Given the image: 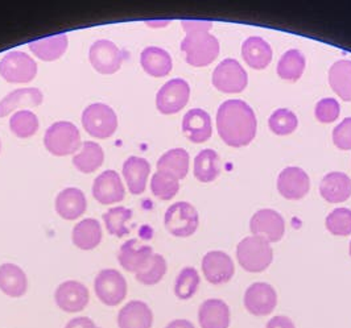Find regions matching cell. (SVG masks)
Wrapping results in <instances>:
<instances>
[{
  "mask_svg": "<svg viewBox=\"0 0 351 328\" xmlns=\"http://www.w3.org/2000/svg\"><path fill=\"white\" fill-rule=\"evenodd\" d=\"M321 197L330 203H341L351 197V179L341 172L328 173L319 184Z\"/></svg>",
  "mask_w": 351,
  "mask_h": 328,
  "instance_id": "cell-23",
  "label": "cell"
},
{
  "mask_svg": "<svg viewBox=\"0 0 351 328\" xmlns=\"http://www.w3.org/2000/svg\"><path fill=\"white\" fill-rule=\"evenodd\" d=\"M37 74L35 60L20 51L8 52L0 61V75L10 84L31 82Z\"/></svg>",
  "mask_w": 351,
  "mask_h": 328,
  "instance_id": "cell-8",
  "label": "cell"
},
{
  "mask_svg": "<svg viewBox=\"0 0 351 328\" xmlns=\"http://www.w3.org/2000/svg\"><path fill=\"white\" fill-rule=\"evenodd\" d=\"M73 244L82 251H91L102 242V227L97 219L88 218L77 223L71 232Z\"/></svg>",
  "mask_w": 351,
  "mask_h": 328,
  "instance_id": "cell-30",
  "label": "cell"
},
{
  "mask_svg": "<svg viewBox=\"0 0 351 328\" xmlns=\"http://www.w3.org/2000/svg\"><path fill=\"white\" fill-rule=\"evenodd\" d=\"M250 229L252 236L263 238L268 242H278L284 236L285 222L278 211L264 208L252 215Z\"/></svg>",
  "mask_w": 351,
  "mask_h": 328,
  "instance_id": "cell-13",
  "label": "cell"
},
{
  "mask_svg": "<svg viewBox=\"0 0 351 328\" xmlns=\"http://www.w3.org/2000/svg\"><path fill=\"white\" fill-rule=\"evenodd\" d=\"M329 84L334 92L345 102L351 101V61L339 60L329 70Z\"/></svg>",
  "mask_w": 351,
  "mask_h": 328,
  "instance_id": "cell-33",
  "label": "cell"
},
{
  "mask_svg": "<svg viewBox=\"0 0 351 328\" xmlns=\"http://www.w3.org/2000/svg\"><path fill=\"white\" fill-rule=\"evenodd\" d=\"M54 301L60 310L77 314L88 307L90 301L88 289L78 281H65L54 292Z\"/></svg>",
  "mask_w": 351,
  "mask_h": 328,
  "instance_id": "cell-12",
  "label": "cell"
},
{
  "mask_svg": "<svg viewBox=\"0 0 351 328\" xmlns=\"http://www.w3.org/2000/svg\"><path fill=\"white\" fill-rule=\"evenodd\" d=\"M237 259L246 272L261 273L272 264L274 251L263 238L248 236L238 244Z\"/></svg>",
  "mask_w": 351,
  "mask_h": 328,
  "instance_id": "cell-3",
  "label": "cell"
},
{
  "mask_svg": "<svg viewBox=\"0 0 351 328\" xmlns=\"http://www.w3.org/2000/svg\"><path fill=\"white\" fill-rule=\"evenodd\" d=\"M221 172L219 155L213 149H204L194 158V177L199 182H213Z\"/></svg>",
  "mask_w": 351,
  "mask_h": 328,
  "instance_id": "cell-34",
  "label": "cell"
},
{
  "mask_svg": "<svg viewBox=\"0 0 351 328\" xmlns=\"http://www.w3.org/2000/svg\"><path fill=\"white\" fill-rule=\"evenodd\" d=\"M199 282H201V278L197 269H194L192 266L184 268L176 278V297L182 301L191 299L194 294L197 293L199 288Z\"/></svg>",
  "mask_w": 351,
  "mask_h": 328,
  "instance_id": "cell-38",
  "label": "cell"
},
{
  "mask_svg": "<svg viewBox=\"0 0 351 328\" xmlns=\"http://www.w3.org/2000/svg\"><path fill=\"white\" fill-rule=\"evenodd\" d=\"M334 145L342 151L351 149V118H346L333 131Z\"/></svg>",
  "mask_w": 351,
  "mask_h": 328,
  "instance_id": "cell-44",
  "label": "cell"
},
{
  "mask_svg": "<svg viewBox=\"0 0 351 328\" xmlns=\"http://www.w3.org/2000/svg\"><path fill=\"white\" fill-rule=\"evenodd\" d=\"M243 303L250 314L267 316L278 306V294L269 283L255 282L247 289Z\"/></svg>",
  "mask_w": 351,
  "mask_h": 328,
  "instance_id": "cell-14",
  "label": "cell"
},
{
  "mask_svg": "<svg viewBox=\"0 0 351 328\" xmlns=\"http://www.w3.org/2000/svg\"><path fill=\"white\" fill-rule=\"evenodd\" d=\"M93 197L102 205L119 203L124 199L125 190L121 175L115 171H106L99 174L93 184Z\"/></svg>",
  "mask_w": 351,
  "mask_h": 328,
  "instance_id": "cell-16",
  "label": "cell"
},
{
  "mask_svg": "<svg viewBox=\"0 0 351 328\" xmlns=\"http://www.w3.org/2000/svg\"><path fill=\"white\" fill-rule=\"evenodd\" d=\"M258 121L254 110L241 99L221 104L217 112V129L221 138L234 148L248 145L256 135Z\"/></svg>",
  "mask_w": 351,
  "mask_h": 328,
  "instance_id": "cell-1",
  "label": "cell"
},
{
  "mask_svg": "<svg viewBox=\"0 0 351 328\" xmlns=\"http://www.w3.org/2000/svg\"><path fill=\"white\" fill-rule=\"evenodd\" d=\"M154 312L143 301H130L118 312L119 328H152Z\"/></svg>",
  "mask_w": 351,
  "mask_h": 328,
  "instance_id": "cell-20",
  "label": "cell"
},
{
  "mask_svg": "<svg viewBox=\"0 0 351 328\" xmlns=\"http://www.w3.org/2000/svg\"><path fill=\"white\" fill-rule=\"evenodd\" d=\"M81 121L85 131L93 138H111L118 128L115 111L105 103L90 104L84 110Z\"/></svg>",
  "mask_w": 351,
  "mask_h": 328,
  "instance_id": "cell-5",
  "label": "cell"
},
{
  "mask_svg": "<svg viewBox=\"0 0 351 328\" xmlns=\"http://www.w3.org/2000/svg\"><path fill=\"white\" fill-rule=\"evenodd\" d=\"M132 211L130 208L114 207L110 208L104 214L102 219L105 222L106 229L110 235L117 238H123L130 234V229L127 227V222L131 219Z\"/></svg>",
  "mask_w": 351,
  "mask_h": 328,
  "instance_id": "cell-36",
  "label": "cell"
},
{
  "mask_svg": "<svg viewBox=\"0 0 351 328\" xmlns=\"http://www.w3.org/2000/svg\"><path fill=\"white\" fill-rule=\"evenodd\" d=\"M167 273V261L158 255L154 253V256L147 262V265L135 275V278L145 286H154L164 278Z\"/></svg>",
  "mask_w": 351,
  "mask_h": 328,
  "instance_id": "cell-39",
  "label": "cell"
},
{
  "mask_svg": "<svg viewBox=\"0 0 351 328\" xmlns=\"http://www.w3.org/2000/svg\"><path fill=\"white\" fill-rule=\"evenodd\" d=\"M10 129L18 138H32L38 129V119L32 111L20 110L11 116Z\"/></svg>",
  "mask_w": 351,
  "mask_h": 328,
  "instance_id": "cell-37",
  "label": "cell"
},
{
  "mask_svg": "<svg viewBox=\"0 0 351 328\" xmlns=\"http://www.w3.org/2000/svg\"><path fill=\"white\" fill-rule=\"evenodd\" d=\"M105 161V153L99 144L94 141H85L80 153L73 157V165L82 173H94Z\"/></svg>",
  "mask_w": 351,
  "mask_h": 328,
  "instance_id": "cell-32",
  "label": "cell"
},
{
  "mask_svg": "<svg viewBox=\"0 0 351 328\" xmlns=\"http://www.w3.org/2000/svg\"><path fill=\"white\" fill-rule=\"evenodd\" d=\"M305 70V57L298 49H291L281 55L278 64V74L281 79L296 82Z\"/></svg>",
  "mask_w": 351,
  "mask_h": 328,
  "instance_id": "cell-35",
  "label": "cell"
},
{
  "mask_svg": "<svg viewBox=\"0 0 351 328\" xmlns=\"http://www.w3.org/2000/svg\"><path fill=\"white\" fill-rule=\"evenodd\" d=\"M145 24L149 27H164L168 25L169 21H145Z\"/></svg>",
  "mask_w": 351,
  "mask_h": 328,
  "instance_id": "cell-48",
  "label": "cell"
},
{
  "mask_svg": "<svg viewBox=\"0 0 351 328\" xmlns=\"http://www.w3.org/2000/svg\"><path fill=\"white\" fill-rule=\"evenodd\" d=\"M181 25L186 34L181 42L186 62L195 68L210 65L219 54V42L209 32L213 24L204 20H182Z\"/></svg>",
  "mask_w": 351,
  "mask_h": 328,
  "instance_id": "cell-2",
  "label": "cell"
},
{
  "mask_svg": "<svg viewBox=\"0 0 351 328\" xmlns=\"http://www.w3.org/2000/svg\"><path fill=\"white\" fill-rule=\"evenodd\" d=\"M65 328H99L98 325L88 316H77L71 319Z\"/></svg>",
  "mask_w": 351,
  "mask_h": 328,
  "instance_id": "cell-45",
  "label": "cell"
},
{
  "mask_svg": "<svg viewBox=\"0 0 351 328\" xmlns=\"http://www.w3.org/2000/svg\"><path fill=\"white\" fill-rule=\"evenodd\" d=\"M265 328H296L295 323L292 322L291 318L285 316V315H278L274 316L268 323Z\"/></svg>",
  "mask_w": 351,
  "mask_h": 328,
  "instance_id": "cell-46",
  "label": "cell"
},
{
  "mask_svg": "<svg viewBox=\"0 0 351 328\" xmlns=\"http://www.w3.org/2000/svg\"><path fill=\"white\" fill-rule=\"evenodd\" d=\"M198 323L201 328L230 327V309L222 299H208L198 310Z\"/></svg>",
  "mask_w": 351,
  "mask_h": 328,
  "instance_id": "cell-25",
  "label": "cell"
},
{
  "mask_svg": "<svg viewBox=\"0 0 351 328\" xmlns=\"http://www.w3.org/2000/svg\"><path fill=\"white\" fill-rule=\"evenodd\" d=\"M341 112V105L334 98H324L316 104L315 115L317 121L324 124H329L338 119Z\"/></svg>",
  "mask_w": 351,
  "mask_h": 328,
  "instance_id": "cell-43",
  "label": "cell"
},
{
  "mask_svg": "<svg viewBox=\"0 0 351 328\" xmlns=\"http://www.w3.org/2000/svg\"><path fill=\"white\" fill-rule=\"evenodd\" d=\"M242 57L252 69H265L272 61V49L262 37L251 36L242 44Z\"/></svg>",
  "mask_w": 351,
  "mask_h": 328,
  "instance_id": "cell-27",
  "label": "cell"
},
{
  "mask_svg": "<svg viewBox=\"0 0 351 328\" xmlns=\"http://www.w3.org/2000/svg\"><path fill=\"white\" fill-rule=\"evenodd\" d=\"M268 125L275 135L285 136L296 131L299 125V119L291 110L279 108L269 116Z\"/></svg>",
  "mask_w": 351,
  "mask_h": 328,
  "instance_id": "cell-40",
  "label": "cell"
},
{
  "mask_svg": "<svg viewBox=\"0 0 351 328\" xmlns=\"http://www.w3.org/2000/svg\"><path fill=\"white\" fill-rule=\"evenodd\" d=\"M326 229L335 236L351 235V210L341 207L333 210L326 216Z\"/></svg>",
  "mask_w": 351,
  "mask_h": 328,
  "instance_id": "cell-42",
  "label": "cell"
},
{
  "mask_svg": "<svg viewBox=\"0 0 351 328\" xmlns=\"http://www.w3.org/2000/svg\"><path fill=\"white\" fill-rule=\"evenodd\" d=\"M213 85L225 94L242 92L248 84V75L243 66L232 58L222 61L213 73Z\"/></svg>",
  "mask_w": 351,
  "mask_h": 328,
  "instance_id": "cell-9",
  "label": "cell"
},
{
  "mask_svg": "<svg viewBox=\"0 0 351 328\" xmlns=\"http://www.w3.org/2000/svg\"><path fill=\"white\" fill-rule=\"evenodd\" d=\"M44 145L57 157L74 155L81 147L80 131L71 121H56L45 132Z\"/></svg>",
  "mask_w": 351,
  "mask_h": 328,
  "instance_id": "cell-4",
  "label": "cell"
},
{
  "mask_svg": "<svg viewBox=\"0 0 351 328\" xmlns=\"http://www.w3.org/2000/svg\"><path fill=\"white\" fill-rule=\"evenodd\" d=\"M165 328H195L193 323L186 320V319H176L172 320L171 323H168Z\"/></svg>",
  "mask_w": 351,
  "mask_h": 328,
  "instance_id": "cell-47",
  "label": "cell"
},
{
  "mask_svg": "<svg viewBox=\"0 0 351 328\" xmlns=\"http://www.w3.org/2000/svg\"><path fill=\"white\" fill-rule=\"evenodd\" d=\"M191 98V86L182 78H173L158 90L156 107L164 115H173L181 111Z\"/></svg>",
  "mask_w": 351,
  "mask_h": 328,
  "instance_id": "cell-10",
  "label": "cell"
},
{
  "mask_svg": "<svg viewBox=\"0 0 351 328\" xmlns=\"http://www.w3.org/2000/svg\"><path fill=\"white\" fill-rule=\"evenodd\" d=\"M0 290L10 298H20L28 290V277L15 264L0 265Z\"/></svg>",
  "mask_w": 351,
  "mask_h": 328,
  "instance_id": "cell-26",
  "label": "cell"
},
{
  "mask_svg": "<svg viewBox=\"0 0 351 328\" xmlns=\"http://www.w3.org/2000/svg\"><path fill=\"white\" fill-rule=\"evenodd\" d=\"M151 173L149 162L143 158L131 155L123 164V177L131 194L141 195L147 188V179Z\"/></svg>",
  "mask_w": 351,
  "mask_h": 328,
  "instance_id": "cell-22",
  "label": "cell"
},
{
  "mask_svg": "<svg viewBox=\"0 0 351 328\" xmlns=\"http://www.w3.org/2000/svg\"><path fill=\"white\" fill-rule=\"evenodd\" d=\"M94 292L105 306L115 307L125 299L128 286L121 272L115 269H104L95 277Z\"/></svg>",
  "mask_w": 351,
  "mask_h": 328,
  "instance_id": "cell-6",
  "label": "cell"
},
{
  "mask_svg": "<svg viewBox=\"0 0 351 328\" xmlns=\"http://www.w3.org/2000/svg\"><path fill=\"white\" fill-rule=\"evenodd\" d=\"M141 64L147 74L156 78L167 77L173 68L171 54L158 47L145 48L141 54Z\"/></svg>",
  "mask_w": 351,
  "mask_h": 328,
  "instance_id": "cell-28",
  "label": "cell"
},
{
  "mask_svg": "<svg viewBox=\"0 0 351 328\" xmlns=\"http://www.w3.org/2000/svg\"><path fill=\"white\" fill-rule=\"evenodd\" d=\"M199 216L193 205L177 202L167 210L164 225L167 231L176 238H189L198 228Z\"/></svg>",
  "mask_w": 351,
  "mask_h": 328,
  "instance_id": "cell-7",
  "label": "cell"
},
{
  "mask_svg": "<svg viewBox=\"0 0 351 328\" xmlns=\"http://www.w3.org/2000/svg\"><path fill=\"white\" fill-rule=\"evenodd\" d=\"M151 190L158 199L169 201L180 190V181L171 174L158 172V171L156 173L152 175Z\"/></svg>",
  "mask_w": 351,
  "mask_h": 328,
  "instance_id": "cell-41",
  "label": "cell"
},
{
  "mask_svg": "<svg viewBox=\"0 0 351 328\" xmlns=\"http://www.w3.org/2000/svg\"><path fill=\"white\" fill-rule=\"evenodd\" d=\"M88 207V201L84 191L77 188H68L58 192L56 198V211L65 220H75L81 218Z\"/></svg>",
  "mask_w": 351,
  "mask_h": 328,
  "instance_id": "cell-19",
  "label": "cell"
},
{
  "mask_svg": "<svg viewBox=\"0 0 351 328\" xmlns=\"http://www.w3.org/2000/svg\"><path fill=\"white\" fill-rule=\"evenodd\" d=\"M311 189V179L305 171L298 166L285 168L278 178V190L289 201H299Z\"/></svg>",
  "mask_w": 351,
  "mask_h": 328,
  "instance_id": "cell-17",
  "label": "cell"
},
{
  "mask_svg": "<svg viewBox=\"0 0 351 328\" xmlns=\"http://www.w3.org/2000/svg\"><path fill=\"white\" fill-rule=\"evenodd\" d=\"M182 132L195 144L208 141L213 134L210 115L201 108L188 111L182 119Z\"/></svg>",
  "mask_w": 351,
  "mask_h": 328,
  "instance_id": "cell-21",
  "label": "cell"
},
{
  "mask_svg": "<svg viewBox=\"0 0 351 328\" xmlns=\"http://www.w3.org/2000/svg\"><path fill=\"white\" fill-rule=\"evenodd\" d=\"M154 256L152 247L147 244H141L136 239H131L122 244L118 261L124 270L130 273H138L147 265V262Z\"/></svg>",
  "mask_w": 351,
  "mask_h": 328,
  "instance_id": "cell-18",
  "label": "cell"
},
{
  "mask_svg": "<svg viewBox=\"0 0 351 328\" xmlns=\"http://www.w3.org/2000/svg\"><path fill=\"white\" fill-rule=\"evenodd\" d=\"M202 272L208 282L223 285L234 277V261L222 251H210L202 259Z\"/></svg>",
  "mask_w": 351,
  "mask_h": 328,
  "instance_id": "cell-15",
  "label": "cell"
},
{
  "mask_svg": "<svg viewBox=\"0 0 351 328\" xmlns=\"http://www.w3.org/2000/svg\"><path fill=\"white\" fill-rule=\"evenodd\" d=\"M0 149H1V144H0Z\"/></svg>",
  "mask_w": 351,
  "mask_h": 328,
  "instance_id": "cell-50",
  "label": "cell"
},
{
  "mask_svg": "<svg viewBox=\"0 0 351 328\" xmlns=\"http://www.w3.org/2000/svg\"><path fill=\"white\" fill-rule=\"evenodd\" d=\"M88 60L99 74L110 75L121 69L124 53L110 40H98L90 47Z\"/></svg>",
  "mask_w": 351,
  "mask_h": 328,
  "instance_id": "cell-11",
  "label": "cell"
},
{
  "mask_svg": "<svg viewBox=\"0 0 351 328\" xmlns=\"http://www.w3.org/2000/svg\"><path fill=\"white\" fill-rule=\"evenodd\" d=\"M44 101V95L41 90L37 87H27V88H18L5 95L0 101V118L8 116L12 111L21 107L32 108L38 107Z\"/></svg>",
  "mask_w": 351,
  "mask_h": 328,
  "instance_id": "cell-24",
  "label": "cell"
},
{
  "mask_svg": "<svg viewBox=\"0 0 351 328\" xmlns=\"http://www.w3.org/2000/svg\"><path fill=\"white\" fill-rule=\"evenodd\" d=\"M349 253H350V256H351V242H350V245H349Z\"/></svg>",
  "mask_w": 351,
  "mask_h": 328,
  "instance_id": "cell-49",
  "label": "cell"
},
{
  "mask_svg": "<svg viewBox=\"0 0 351 328\" xmlns=\"http://www.w3.org/2000/svg\"><path fill=\"white\" fill-rule=\"evenodd\" d=\"M69 45L68 36L65 34L48 36L44 38H38L29 44V49L41 61L52 62L61 58Z\"/></svg>",
  "mask_w": 351,
  "mask_h": 328,
  "instance_id": "cell-29",
  "label": "cell"
},
{
  "mask_svg": "<svg viewBox=\"0 0 351 328\" xmlns=\"http://www.w3.org/2000/svg\"><path fill=\"white\" fill-rule=\"evenodd\" d=\"M189 153L182 148H175L158 158V171L171 174L178 181L184 179L189 172Z\"/></svg>",
  "mask_w": 351,
  "mask_h": 328,
  "instance_id": "cell-31",
  "label": "cell"
}]
</instances>
